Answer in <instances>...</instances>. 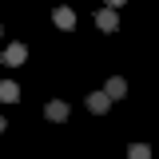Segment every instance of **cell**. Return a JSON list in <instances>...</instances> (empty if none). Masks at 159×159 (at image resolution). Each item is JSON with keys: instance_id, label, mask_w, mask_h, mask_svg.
Here are the masks:
<instances>
[{"instance_id": "cell-1", "label": "cell", "mask_w": 159, "mask_h": 159, "mask_svg": "<svg viewBox=\"0 0 159 159\" xmlns=\"http://www.w3.org/2000/svg\"><path fill=\"white\" fill-rule=\"evenodd\" d=\"M52 24H56L60 32H72V28H76V12H72L68 4H60L56 12H52Z\"/></svg>"}, {"instance_id": "cell-2", "label": "cell", "mask_w": 159, "mask_h": 159, "mask_svg": "<svg viewBox=\"0 0 159 159\" xmlns=\"http://www.w3.org/2000/svg\"><path fill=\"white\" fill-rule=\"evenodd\" d=\"M68 111H72V107H68L64 99H48V103H44V116L52 119V123H64V119H68Z\"/></svg>"}, {"instance_id": "cell-3", "label": "cell", "mask_w": 159, "mask_h": 159, "mask_svg": "<svg viewBox=\"0 0 159 159\" xmlns=\"http://www.w3.org/2000/svg\"><path fill=\"white\" fill-rule=\"evenodd\" d=\"M0 60H4L8 68H16V64H24V60H28V48H24V44H8V48L0 52Z\"/></svg>"}, {"instance_id": "cell-4", "label": "cell", "mask_w": 159, "mask_h": 159, "mask_svg": "<svg viewBox=\"0 0 159 159\" xmlns=\"http://www.w3.org/2000/svg\"><path fill=\"white\" fill-rule=\"evenodd\" d=\"M103 96L111 99V103H116V99H123V96H127V80H123V76H111L107 84H103Z\"/></svg>"}, {"instance_id": "cell-5", "label": "cell", "mask_w": 159, "mask_h": 159, "mask_svg": "<svg viewBox=\"0 0 159 159\" xmlns=\"http://www.w3.org/2000/svg\"><path fill=\"white\" fill-rule=\"evenodd\" d=\"M96 24H99V32H116V28H119L116 8H99V12H96Z\"/></svg>"}, {"instance_id": "cell-6", "label": "cell", "mask_w": 159, "mask_h": 159, "mask_svg": "<svg viewBox=\"0 0 159 159\" xmlns=\"http://www.w3.org/2000/svg\"><path fill=\"white\" fill-rule=\"evenodd\" d=\"M88 111H96V116H107V111H111V99L103 96V92H92V96H88Z\"/></svg>"}, {"instance_id": "cell-7", "label": "cell", "mask_w": 159, "mask_h": 159, "mask_svg": "<svg viewBox=\"0 0 159 159\" xmlns=\"http://www.w3.org/2000/svg\"><path fill=\"white\" fill-rule=\"evenodd\" d=\"M16 99H20V88L12 80H4V84H0V103H16Z\"/></svg>"}, {"instance_id": "cell-8", "label": "cell", "mask_w": 159, "mask_h": 159, "mask_svg": "<svg viewBox=\"0 0 159 159\" xmlns=\"http://www.w3.org/2000/svg\"><path fill=\"white\" fill-rule=\"evenodd\" d=\"M127 159H151V147L147 143H131L127 147Z\"/></svg>"}, {"instance_id": "cell-9", "label": "cell", "mask_w": 159, "mask_h": 159, "mask_svg": "<svg viewBox=\"0 0 159 159\" xmlns=\"http://www.w3.org/2000/svg\"><path fill=\"white\" fill-rule=\"evenodd\" d=\"M103 4H107V8H119V4H123V0H103Z\"/></svg>"}, {"instance_id": "cell-10", "label": "cell", "mask_w": 159, "mask_h": 159, "mask_svg": "<svg viewBox=\"0 0 159 159\" xmlns=\"http://www.w3.org/2000/svg\"><path fill=\"white\" fill-rule=\"evenodd\" d=\"M0 131H4V116H0Z\"/></svg>"}]
</instances>
